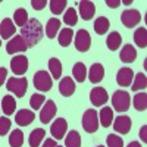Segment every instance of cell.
I'll return each instance as SVG.
<instances>
[{
    "mask_svg": "<svg viewBox=\"0 0 147 147\" xmlns=\"http://www.w3.org/2000/svg\"><path fill=\"white\" fill-rule=\"evenodd\" d=\"M59 91H60V94L65 96V97L72 96L74 93H75V82H74V80L71 77L62 78V81L59 82Z\"/></svg>",
    "mask_w": 147,
    "mask_h": 147,
    "instance_id": "cell-18",
    "label": "cell"
},
{
    "mask_svg": "<svg viewBox=\"0 0 147 147\" xmlns=\"http://www.w3.org/2000/svg\"><path fill=\"white\" fill-rule=\"evenodd\" d=\"M107 147H124V140L119 136L109 134L107 136Z\"/></svg>",
    "mask_w": 147,
    "mask_h": 147,
    "instance_id": "cell-39",
    "label": "cell"
},
{
    "mask_svg": "<svg viewBox=\"0 0 147 147\" xmlns=\"http://www.w3.org/2000/svg\"><path fill=\"white\" fill-rule=\"evenodd\" d=\"M105 77V68L102 63H94L91 65L90 71H88V78L93 84H97V82H100Z\"/></svg>",
    "mask_w": 147,
    "mask_h": 147,
    "instance_id": "cell-20",
    "label": "cell"
},
{
    "mask_svg": "<svg viewBox=\"0 0 147 147\" xmlns=\"http://www.w3.org/2000/svg\"><path fill=\"white\" fill-rule=\"evenodd\" d=\"M49 5H50V10L53 15H60L65 10L68 3H66V0H52Z\"/></svg>",
    "mask_w": 147,
    "mask_h": 147,
    "instance_id": "cell-37",
    "label": "cell"
},
{
    "mask_svg": "<svg viewBox=\"0 0 147 147\" xmlns=\"http://www.w3.org/2000/svg\"><path fill=\"white\" fill-rule=\"evenodd\" d=\"M106 5L109 7H118L121 5V2H119V0H106Z\"/></svg>",
    "mask_w": 147,
    "mask_h": 147,
    "instance_id": "cell-45",
    "label": "cell"
},
{
    "mask_svg": "<svg viewBox=\"0 0 147 147\" xmlns=\"http://www.w3.org/2000/svg\"><path fill=\"white\" fill-rule=\"evenodd\" d=\"M82 128L85 132H96L99 128V115L94 109H87L82 115Z\"/></svg>",
    "mask_w": 147,
    "mask_h": 147,
    "instance_id": "cell-4",
    "label": "cell"
},
{
    "mask_svg": "<svg viewBox=\"0 0 147 147\" xmlns=\"http://www.w3.org/2000/svg\"><path fill=\"white\" fill-rule=\"evenodd\" d=\"M6 77H7V69L6 68H0V87L5 84Z\"/></svg>",
    "mask_w": 147,
    "mask_h": 147,
    "instance_id": "cell-42",
    "label": "cell"
},
{
    "mask_svg": "<svg viewBox=\"0 0 147 147\" xmlns=\"http://www.w3.org/2000/svg\"><path fill=\"white\" fill-rule=\"evenodd\" d=\"M72 37H74V30L65 28V30H62V31L59 32L57 41H59V44L62 46V47H68L71 44V41H72Z\"/></svg>",
    "mask_w": 147,
    "mask_h": 147,
    "instance_id": "cell-33",
    "label": "cell"
},
{
    "mask_svg": "<svg viewBox=\"0 0 147 147\" xmlns=\"http://www.w3.org/2000/svg\"><path fill=\"white\" fill-rule=\"evenodd\" d=\"M132 103H134V107L137 110H146L147 109V94L146 93H137L132 99Z\"/></svg>",
    "mask_w": 147,
    "mask_h": 147,
    "instance_id": "cell-34",
    "label": "cell"
},
{
    "mask_svg": "<svg viewBox=\"0 0 147 147\" xmlns=\"http://www.w3.org/2000/svg\"><path fill=\"white\" fill-rule=\"evenodd\" d=\"M46 5H47L46 0H32V2H31V6H32L35 10H41Z\"/></svg>",
    "mask_w": 147,
    "mask_h": 147,
    "instance_id": "cell-41",
    "label": "cell"
},
{
    "mask_svg": "<svg viewBox=\"0 0 147 147\" xmlns=\"http://www.w3.org/2000/svg\"><path fill=\"white\" fill-rule=\"evenodd\" d=\"M44 102H46V97L43 94H32L31 96V100H30V105H31L32 109L38 110L41 107V105H44Z\"/></svg>",
    "mask_w": 147,
    "mask_h": 147,
    "instance_id": "cell-38",
    "label": "cell"
},
{
    "mask_svg": "<svg viewBox=\"0 0 147 147\" xmlns=\"http://www.w3.org/2000/svg\"><path fill=\"white\" fill-rule=\"evenodd\" d=\"M72 75L78 82H84V80L87 78V68H85V65L82 62L75 63L72 68Z\"/></svg>",
    "mask_w": 147,
    "mask_h": 147,
    "instance_id": "cell-27",
    "label": "cell"
},
{
    "mask_svg": "<svg viewBox=\"0 0 147 147\" xmlns=\"http://www.w3.org/2000/svg\"><path fill=\"white\" fill-rule=\"evenodd\" d=\"M10 69L15 75H24L28 71V59L24 55L13 56L10 60Z\"/></svg>",
    "mask_w": 147,
    "mask_h": 147,
    "instance_id": "cell-7",
    "label": "cell"
},
{
    "mask_svg": "<svg viewBox=\"0 0 147 147\" xmlns=\"http://www.w3.org/2000/svg\"><path fill=\"white\" fill-rule=\"evenodd\" d=\"M96 12V6L93 2H88V0H82L80 3V15L84 21H90L94 16Z\"/></svg>",
    "mask_w": 147,
    "mask_h": 147,
    "instance_id": "cell-17",
    "label": "cell"
},
{
    "mask_svg": "<svg viewBox=\"0 0 147 147\" xmlns=\"http://www.w3.org/2000/svg\"><path fill=\"white\" fill-rule=\"evenodd\" d=\"M65 147H81V136L78 131H69L65 138Z\"/></svg>",
    "mask_w": 147,
    "mask_h": 147,
    "instance_id": "cell-32",
    "label": "cell"
},
{
    "mask_svg": "<svg viewBox=\"0 0 147 147\" xmlns=\"http://www.w3.org/2000/svg\"><path fill=\"white\" fill-rule=\"evenodd\" d=\"M97 147H105V146H97Z\"/></svg>",
    "mask_w": 147,
    "mask_h": 147,
    "instance_id": "cell-48",
    "label": "cell"
},
{
    "mask_svg": "<svg viewBox=\"0 0 147 147\" xmlns=\"http://www.w3.org/2000/svg\"><path fill=\"white\" fill-rule=\"evenodd\" d=\"M60 28V21L57 18H50L47 21V25H46V34L49 38H55L57 31Z\"/></svg>",
    "mask_w": 147,
    "mask_h": 147,
    "instance_id": "cell-26",
    "label": "cell"
},
{
    "mask_svg": "<svg viewBox=\"0 0 147 147\" xmlns=\"http://www.w3.org/2000/svg\"><path fill=\"white\" fill-rule=\"evenodd\" d=\"M140 137H141L143 143H147V127L146 125L141 127V129H140Z\"/></svg>",
    "mask_w": 147,
    "mask_h": 147,
    "instance_id": "cell-44",
    "label": "cell"
},
{
    "mask_svg": "<svg viewBox=\"0 0 147 147\" xmlns=\"http://www.w3.org/2000/svg\"><path fill=\"white\" fill-rule=\"evenodd\" d=\"M121 21L122 24L127 27V28H134L136 25H138L140 21H141V13L137 9H128L124 10L121 15Z\"/></svg>",
    "mask_w": 147,
    "mask_h": 147,
    "instance_id": "cell-6",
    "label": "cell"
},
{
    "mask_svg": "<svg viewBox=\"0 0 147 147\" xmlns=\"http://www.w3.org/2000/svg\"><path fill=\"white\" fill-rule=\"evenodd\" d=\"M27 49H28V47H27L25 40H24L22 37H21V34H19V35H15L13 38L7 43L6 52H7L9 55H12V53H22V52H25Z\"/></svg>",
    "mask_w": 147,
    "mask_h": 147,
    "instance_id": "cell-10",
    "label": "cell"
},
{
    "mask_svg": "<svg viewBox=\"0 0 147 147\" xmlns=\"http://www.w3.org/2000/svg\"><path fill=\"white\" fill-rule=\"evenodd\" d=\"M46 136V131L43 128H35L34 131H31L30 134V138H28V143L31 147H40V143L43 141Z\"/></svg>",
    "mask_w": 147,
    "mask_h": 147,
    "instance_id": "cell-24",
    "label": "cell"
},
{
    "mask_svg": "<svg viewBox=\"0 0 147 147\" xmlns=\"http://www.w3.org/2000/svg\"><path fill=\"white\" fill-rule=\"evenodd\" d=\"M10 129V121L7 116H2L0 118V137L6 136Z\"/></svg>",
    "mask_w": 147,
    "mask_h": 147,
    "instance_id": "cell-40",
    "label": "cell"
},
{
    "mask_svg": "<svg viewBox=\"0 0 147 147\" xmlns=\"http://www.w3.org/2000/svg\"><path fill=\"white\" fill-rule=\"evenodd\" d=\"M119 57L124 63H132L134 60L137 59V52H136V49H134V46L125 44L124 47H122L121 53H119Z\"/></svg>",
    "mask_w": 147,
    "mask_h": 147,
    "instance_id": "cell-19",
    "label": "cell"
},
{
    "mask_svg": "<svg viewBox=\"0 0 147 147\" xmlns=\"http://www.w3.org/2000/svg\"><path fill=\"white\" fill-rule=\"evenodd\" d=\"M147 85V77L144 74H137V75H134V80H132V84H131V90L132 91H140L143 88H146Z\"/></svg>",
    "mask_w": 147,
    "mask_h": 147,
    "instance_id": "cell-31",
    "label": "cell"
},
{
    "mask_svg": "<svg viewBox=\"0 0 147 147\" xmlns=\"http://www.w3.org/2000/svg\"><path fill=\"white\" fill-rule=\"evenodd\" d=\"M6 88L9 91H12L16 97H24L27 93V88H28V81L27 78H9L7 82H6Z\"/></svg>",
    "mask_w": 147,
    "mask_h": 147,
    "instance_id": "cell-3",
    "label": "cell"
},
{
    "mask_svg": "<svg viewBox=\"0 0 147 147\" xmlns=\"http://www.w3.org/2000/svg\"><path fill=\"white\" fill-rule=\"evenodd\" d=\"M0 46H2V41H0Z\"/></svg>",
    "mask_w": 147,
    "mask_h": 147,
    "instance_id": "cell-50",
    "label": "cell"
},
{
    "mask_svg": "<svg viewBox=\"0 0 147 147\" xmlns=\"http://www.w3.org/2000/svg\"><path fill=\"white\" fill-rule=\"evenodd\" d=\"M107 100H109V96H107L106 88L96 87V88L91 90V93H90V102L94 106H103Z\"/></svg>",
    "mask_w": 147,
    "mask_h": 147,
    "instance_id": "cell-11",
    "label": "cell"
},
{
    "mask_svg": "<svg viewBox=\"0 0 147 147\" xmlns=\"http://www.w3.org/2000/svg\"><path fill=\"white\" fill-rule=\"evenodd\" d=\"M21 37L27 43V47H34L43 38V25L38 19H28L27 25L21 28Z\"/></svg>",
    "mask_w": 147,
    "mask_h": 147,
    "instance_id": "cell-1",
    "label": "cell"
},
{
    "mask_svg": "<svg viewBox=\"0 0 147 147\" xmlns=\"http://www.w3.org/2000/svg\"><path fill=\"white\" fill-rule=\"evenodd\" d=\"M66 131H68V124H66V119L63 118H57L50 127V132L55 140H62L65 137Z\"/></svg>",
    "mask_w": 147,
    "mask_h": 147,
    "instance_id": "cell-9",
    "label": "cell"
},
{
    "mask_svg": "<svg viewBox=\"0 0 147 147\" xmlns=\"http://www.w3.org/2000/svg\"><path fill=\"white\" fill-rule=\"evenodd\" d=\"M112 105H113V109L116 112H127L129 109V105H131V97L124 90L115 91L112 96Z\"/></svg>",
    "mask_w": 147,
    "mask_h": 147,
    "instance_id": "cell-2",
    "label": "cell"
},
{
    "mask_svg": "<svg viewBox=\"0 0 147 147\" xmlns=\"http://www.w3.org/2000/svg\"><path fill=\"white\" fill-rule=\"evenodd\" d=\"M27 22H28V12L24 7L16 9L15 13H13V24H15V27L24 28L27 25Z\"/></svg>",
    "mask_w": 147,
    "mask_h": 147,
    "instance_id": "cell-21",
    "label": "cell"
},
{
    "mask_svg": "<svg viewBox=\"0 0 147 147\" xmlns=\"http://www.w3.org/2000/svg\"><path fill=\"white\" fill-rule=\"evenodd\" d=\"M63 22L66 24L68 27H74V25H77V22H78V16H77V10L74 9V7H69V9L65 12Z\"/></svg>",
    "mask_w": 147,
    "mask_h": 147,
    "instance_id": "cell-36",
    "label": "cell"
},
{
    "mask_svg": "<svg viewBox=\"0 0 147 147\" xmlns=\"http://www.w3.org/2000/svg\"><path fill=\"white\" fill-rule=\"evenodd\" d=\"M131 119H129V116H127V115H121V116H118L116 119H115V122H113V128H115V131L116 132H119V134H128L129 131H131Z\"/></svg>",
    "mask_w": 147,
    "mask_h": 147,
    "instance_id": "cell-14",
    "label": "cell"
},
{
    "mask_svg": "<svg viewBox=\"0 0 147 147\" xmlns=\"http://www.w3.org/2000/svg\"><path fill=\"white\" fill-rule=\"evenodd\" d=\"M109 27H110V22H109V19L105 18V16H100V18H97V19L94 21V31L99 34V35L106 34V31L109 30Z\"/></svg>",
    "mask_w": 147,
    "mask_h": 147,
    "instance_id": "cell-30",
    "label": "cell"
},
{
    "mask_svg": "<svg viewBox=\"0 0 147 147\" xmlns=\"http://www.w3.org/2000/svg\"><path fill=\"white\" fill-rule=\"evenodd\" d=\"M128 147H141V144H140L138 141H131V143L128 144Z\"/></svg>",
    "mask_w": 147,
    "mask_h": 147,
    "instance_id": "cell-46",
    "label": "cell"
},
{
    "mask_svg": "<svg viewBox=\"0 0 147 147\" xmlns=\"http://www.w3.org/2000/svg\"><path fill=\"white\" fill-rule=\"evenodd\" d=\"M49 69H50V74H52V78L55 80H59L60 75H62V63L57 57H52L49 60Z\"/></svg>",
    "mask_w": 147,
    "mask_h": 147,
    "instance_id": "cell-29",
    "label": "cell"
},
{
    "mask_svg": "<svg viewBox=\"0 0 147 147\" xmlns=\"http://www.w3.org/2000/svg\"><path fill=\"white\" fill-rule=\"evenodd\" d=\"M9 144L10 147H21L24 144V134L21 129H13L9 136Z\"/></svg>",
    "mask_w": 147,
    "mask_h": 147,
    "instance_id": "cell-35",
    "label": "cell"
},
{
    "mask_svg": "<svg viewBox=\"0 0 147 147\" xmlns=\"http://www.w3.org/2000/svg\"><path fill=\"white\" fill-rule=\"evenodd\" d=\"M121 43H122V37H121L119 32L113 31V32H110V34L107 35L106 44H107V49H109V50H112V52L118 50V47L121 46Z\"/></svg>",
    "mask_w": 147,
    "mask_h": 147,
    "instance_id": "cell-25",
    "label": "cell"
},
{
    "mask_svg": "<svg viewBox=\"0 0 147 147\" xmlns=\"http://www.w3.org/2000/svg\"><path fill=\"white\" fill-rule=\"evenodd\" d=\"M132 80H134V72L131 68H121L118 71L116 81L121 87H129L132 84Z\"/></svg>",
    "mask_w": 147,
    "mask_h": 147,
    "instance_id": "cell-13",
    "label": "cell"
},
{
    "mask_svg": "<svg viewBox=\"0 0 147 147\" xmlns=\"http://www.w3.org/2000/svg\"><path fill=\"white\" fill-rule=\"evenodd\" d=\"M56 146H57V143L55 138H47V140H44L41 147H56Z\"/></svg>",
    "mask_w": 147,
    "mask_h": 147,
    "instance_id": "cell-43",
    "label": "cell"
},
{
    "mask_svg": "<svg viewBox=\"0 0 147 147\" xmlns=\"http://www.w3.org/2000/svg\"><path fill=\"white\" fill-rule=\"evenodd\" d=\"M91 47V37L87 30H80L75 35V49L78 52H87Z\"/></svg>",
    "mask_w": 147,
    "mask_h": 147,
    "instance_id": "cell-8",
    "label": "cell"
},
{
    "mask_svg": "<svg viewBox=\"0 0 147 147\" xmlns=\"http://www.w3.org/2000/svg\"><path fill=\"white\" fill-rule=\"evenodd\" d=\"M56 115V105L53 100H47L44 102V106L41 109V112H40V121L43 122V124H49L53 116Z\"/></svg>",
    "mask_w": 147,
    "mask_h": 147,
    "instance_id": "cell-12",
    "label": "cell"
},
{
    "mask_svg": "<svg viewBox=\"0 0 147 147\" xmlns=\"http://www.w3.org/2000/svg\"><path fill=\"white\" fill-rule=\"evenodd\" d=\"M134 41L141 49L147 47V30L144 27H140L136 30V32H134Z\"/></svg>",
    "mask_w": 147,
    "mask_h": 147,
    "instance_id": "cell-28",
    "label": "cell"
},
{
    "mask_svg": "<svg viewBox=\"0 0 147 147\" xmlns=\"http://www.w3.org/2000/svg\"><path fill=\"white\" fill-rule=\"evenodd\" d=\"M56 147H62V146H56Z\"/></svg>",
    "mask_w": 147,
    "mask_h": 147,
    "instance_id": "cell-49",
    "label": "cell"
},
{
    "mask_svg": "<svg viewBox=\"0 0 147 147\" xmlns=\"http://www.w3.org/2000/svg\"><path fill=\"white\" fill-rule=\"evenodd\" d=\"M34 118H35L34 112H31V110H28V109H22V110H19V112H16L15 122L19 127H28L34 121Z\"/></svg>",
    "mask_w": 147,
    "mask_h": 147,
    "instance_id": "cell-15",
    "label": "cell"
},
{
    "mask_svg": "<svg viewBox=\"0 0 147 147\" xmlns=\"http://www.w3.org/2000/svg\"><path fill=\"white\" fill-rule=\"evenodd\" d=\"M15 32H16L15 24L12 22L10 18H5L2 21V24H0V35H2V38L3 40H9Z\"/></svg>",
    "mask_w": 147,
    "mask_h": 147,
    "instance_id": "cell-16",
    "label": "cell"
},
{
    "mask_svg": "<svg viewBox=\"0 0 147 147\" xmlns=\"http://www.w3.org/2000/svg\"><path fill=\"white\" fill-rule=\"evenodd\" d=\"M15 109H16V100L13 99L12 96H5L3 97V100H2V110H3V113L6 116L12 115L15 112Z\"/></svg>",
    "mask_w": 147,
    "mask_h": 147,
    "instance_id": "cell-23",
    "label": "cell"
},
{
    "mask_svg": "<svg viewBox=\"0 0 147 147\" xmlns=\"http://www.w3.org/2000/svg\"><path fill=\"white\" fill-rule=\"evenodd\" d=\"M99 119H100V124L105 127V128H107V127H110L112 125V121H113V110L110 109V107H103L99 113Z\"/></svg>",
    "mask_w": 147,
    "mask_h": 147,
    "instance_id": "cell-22",
    "label": "cell"
},
{
    "mask_svg": "<svg viewBox=\"0 0 147 147\" xmlns=\"http://www.w3.org/2000/svg\"><path fill=\"white\" fill-rule=\"evenodd\" d=\"M122 3H124V5H131V3H132V0H124Z\"/></svg>",
    "mask_w": 147,
    "mask_h": 147,
    "instance_id": "cell-47",
    "label": "cell"
},
{
    "mask_svg": "<svg viewBox=\"0 0 147 147\" xmlns=\"http://www.w3.org/2000/svg\"><path fill=\"white\" fill-rule=\"evenodd\" d=\"M53 85L52 77L47 74V71H38L34 75V87L40 91H49Z\"/></svg>",
    "mask_w": 147,
    "mask_h": 147,
    "instance_id": "cell-5",
    "label": "cell"
}]
</instances>
